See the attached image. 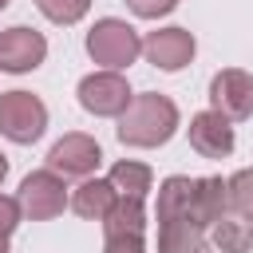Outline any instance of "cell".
I'll return each instance as SVG.
<instances>
[{
	"instance_id": "7",
	"label": "cell",
	"mask_w": 253,
	"mask_h": 253,
	"mask_svg": "<svg viewBox=\"0 0 253 253\" xmlns=\"http://www.w3.org/2000/svg\"><path fill=\"white\" fill-rule=\"evenodd\" d=\"M103 162V146L83 134V130H71L63 134L51 150H47V170L59 174V178H91Z\"/></svg>"
},
{
	"instance_id": "22",
	"label": "cell",
	"mask_w": 253,
	"mask_h": 253,
	"mask_svg": "<svg viewBox=\"0 0 253 253\" xmlns=\"http://www.w3.org/2000/svg\"><path fill=\"white\" fill-rule=\"evenodd\" d=\"M103 253H146V241L142 237H107Z\"/></svg>"
},
{
	"instance_id": "14",
	"label": "cell",
	"mask_w": 253,
	"mask_h": 253,
	"mask_svg": "<svg viewBox=\"0 0 253 253\" xmlns=\"http://www.w3.org/2000/svg\"><path fill=\"white\" fill-rule=\"evenodd\" d=\"M99 225L107 237H142L146 233V206L138 198H119Z\"/></svg>"
},
{
	"instance_id": "20",
	"label": "cell",
	"mask_w": 253,
	"mask_h": 253,
	"mask_svg": "<svg viewBox=\"0 0 253 253\" xmlns=\"http://www.w3.org/2000/svg\"><path fill=\"white\" fill-rule=\"evenodd\" d=\"M126 8L138 20H158V16H170L178 8V0H126Z\"/></svg>"
},
{
	"instance_id": "10",
	"label": "cell",
	"mask_w": 253,
	"mask_h": 253,
	"mask_svg": "<svg viewBox=\"0 0 253 253\" xmlns=\"http://www.w3.org/2000/svg\"><path fill=\"white\" fill-rule=\"evenodd\" d=\"M190 146L202 154V158H229L233 154V123H225L217 111H198L190 119Z\"/></svg>"
},
{
	"instance_id": "19",
	"label": "cell",
	"mask_w": 253,
	"mask_h": 253,
	"mask_svg": "<svg viewBox=\"0 0 253 253\" xmlns=\"http://www.w3.org/2000/svg\"><path fill=\"white\" fill-rule=\"evenodd\" d=\"M36 8L51 20V24H59V28H71V24H79L83 16H87V8H91V0H36Z\"/></svg>"
},
{
	"instance_id": "18",
	"label": "cell",
	"mask_w": 253,
	"mask_h": 253,
	"mask_svg": "<svg viewBox=\"0 0 253 253\" xmlns=\"http://www.w3.org/2000/svg\"><path fill=\"white\" fill-rule=\"evenodd\" d=\"M225 190H229V213L253 221V166H245L233 178H225Z\"/></svg>"
},
{
	"instance_id": "5",
	"label": "cell",
	"mask_w": 253,
	"mask_h": 253,
	"mask_svg": "<svg viewBox=\"0 0 253 253\" xmlns=\"http://www.w3.org/2000/svg\"><path fill=\"white\" fill-rule=\"evenodd\" d=\"M67 198H71V194H67L63 178L51 174V170H32V174L20 182V194H16L20 213L32 217V221H51V217H59V213L67 210Z\"/></svg>"
},
{
	"instance_id": "2",
	"label": "cell",
	"mask_w": 253,
	"mask_h": 253,
	"mask_svg": "<svg viewBox=\"0 0 253 253\" xmlns=\"http://www.w3.org/2000/svg\"><path fill=\"white\" fill-rule=\"evenodd\" d=\"M87 55H91L103 71H123V67H130V63L142 55V36H138L126 20L103 16V20H95L91 32H87Z\"/></svg>"
},
{
	"instance_id": "21",
	"label": "cell",
	"mask_w": 253,
	"mask_h": 253,
	"mask_svg": "<svg viewBox=\"0 0 253 253\" xmlns=\"http://www.w3.org/2000/svg\"><path fill=\"white\" fill-rule=\"evenodd\" d=\"M20 202L16 198H8V194H0V241H8L12 233H16V225H20Z\"/></svg>"
},
{
	"instance_id": "15",
	"label": "cell",
	"mask_w": 253,
	"mask_h": 253,
	"mask_svg": "<svg viewBox=\"0 0 253 253\" xmlns=\"http://www.w3.org/2000/svg\"><path fill=\"white\" fill-rule=\"evenodd\" d=\"M210 245L217 253H253V221L225 213L221 221L210 225Z\"/></svg>"
},
{
	"instance_id": "4",
	"label": "cell",
	"mask_w": 253,
	"mask_h": 253,
	"mask_svg": "<svg viewBox=\"0 0 253 253\" xmlns=\"http://www.w3.org/2000/svg\"><path fill=\"white\" fill-rule=\"evenodd\" d=\"M79 107L95 119H119L130 107V83L123 79V71H91L79 79Z\"/></svg>"
},
{
	"instance_id": "23",
	"label": "cell",
	"mask_w": 253,
	"mask_h": 253,
	"mask_svg": "<svg viewBox=\"0 0 253 253\" xmlns=\"http://www.w3.org/2000/svg\"><path fill=\"white\" fill-rule=\"evenodd\" d=\"M4 178H8V158L0 154V182H4Z\"/></svg>"
},
{
	"instance_id": "1",
	"label": "cell",
	"mask_w": 253,
	"mask_h": 253,
	"mask_svg": "<svg viewBox=\"0 0 253 253\" xmlns=\"http://www.w3.org/2000/svg\"><path fill=\"white\" fill-rule=\"evenodd\" d=\"M178 123H182V115H178V103L170 95L142 91L119 115V142L123 146H138V150H154V146H166L174 138Z\"/></svg>"
},
{
	"instance_id": "9",
	"label": "cell",
	"mask_w": 253,
	"mask_h": 253,
	"mask_svg": "<svg viewBox=\"0 0 253 253\" xmlns=\"http://www.w3.org/2000/svg\"><path fill=\"white\" fill-rule=\"evenodd\" d=\"M142 55L146 63H154L158 71H182L194 63L198 55V40L190 28H158L142 40Z\"/></svg>"
},
{
	"instance_id": "16",
	"label": "cell",
	"mask_w": 253,
	"mask_h": 253,
	"mask_svg": "<svg viewBox=\"0 0 253 253\" xmlns=\"http://www.w3.org/2000/svg\"><path fill=\"white\" fill-rule=\"evenodd\" d=\"M158 253H213L206 229L190 221H166L158 225Z\"/></svg>"
},
{
	"instance_id": "6",
	"label": "cell",
	"mask_w": 253,
	"mask_h": 253,
	"mask_svg": "<svg viewBox=\"0 0 253 253\" xmlns=\"http://www.w3.org/2000/svg\"><path fill=\"white\" fill-rule=\"evenodd\" d=\"M210 111H217L225 123L253 119V75L241 67H221L210 79Z\"/></svg>"
},
{
	"instance_id": "8",
	"label": "cell",
	"mask_w": 253,
	"mask_h": 253,
	"mask_svg": "<svg viewBox=\"0 0 253 253\" xmlns=\"http://www.w3.org/2000/svg\"><path fill=\"white\" fill-rule=\"evenodd\" d=\"M43 59H47L43 32H36L28 24H16V28H4L0 32V71L24 75V71H36Z\"/></svg>"
},
{
	"instance_id": "24",
	"label": "cell",
	"mask_w": 253,
	"mask_h": 253,
	"mask_svg": "<svg viewBox=\"0 0 253 253\" xmlns=\"http://www.w3.org/2000/svg\"><path fill=\"white\" fill-rule=\"evenodd\" d=\"M8 4H12V0H0V12H4V8H8Z\"/></svg>"
},
{
	"instance_id": "3",
	"label": "cell",
	"mask_w": 253,
	"mask_h": 253,
	"mask_svg": "<svg viewBox=\"0 0 253 253\" xmlns=\"http://www.w3.org/2000/svg\"><path fill=\"white\" fill-rule=\"evenodd\" d=\"M47 130V107L32 91H4L0 95V134L16 146H32Z\"/></svg>"
},
{
	"instance_id": "17",
	"label": "cell",
	"mask_w": 253,
	"mask_h": 253,
	"mask_svg": "<svg viewBox=\"0 0 253 253\" xmlns=\"http://www.w3.org/2000/svg\"><path fill=\"white\" fill-rule=\"evenodd\" d=\"M107 182L115 186L119 198H138V202H142V198L154 190V170H150L146 162H130V158H123V162L111 166Z\"/></svg>"
},
{
	"instance_id": "25",
	"label": "cell",
	"mask_w": 253,
	"mask_h": 253,
	"mask_svg": "<svg viewBox=\"0 0 253 253\" xmlns=\"http://www.w3.org/2000/svg\"><path fill=\"white\" fill-rule=\"evenodd\" d=\"M0 253H8V241H0Z\"/></svg>"
},
{
	"instance_id": "12",
	"label": "cell",
	"mask_w": 253,
	"mask_h": 253,
	"mask_svg": "<svg viewBox=\"0 0 253 253\" xmlns=\"http://www.w3.org/2000/svg\"><path fill=\"white\" fill-rule=\"evenodd\" d=\"M115 202H119V194H115V186H111L107 178H83V182L71 190V198H67V206H71L83 221H103Z\"/></svg>"
},
{
	"instance_id": "13",
	"label": "cell",
	"mask_w": 253,
	"mask_h": 253,
	"mask_svg": "<svg viewBox=\"0 0 253 253\" xmlns=\"http://www.w3.org/2000/svg\"><path fill=\"white\" fill-rule=\"evenodd\" d=\"M190 198H194V178L170 174L158 186V206H154L158 225H166V221H190Z\"/></svg>"
},
{
	"instance_id": "11",
	"label": "cell",
	"mask_w": 253,
	"mask_h": 253,
	"mask_svg": "<svg viewBox=\"0 0 253 253\" xmlns=\"http://www.w3.org/2000/svg\"><path fill=\"white\" fill-rule=\"evenodd\" d=\"M229 213V190L225 178H194V198H190V225L210 229L213 221H221Z\"/></svg>"
}]
</instances>
